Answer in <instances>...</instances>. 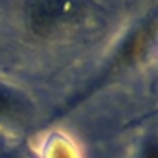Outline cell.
Masks as SVG:
<instances>
[{
	"label": "cell",
	"mask_w": 158,
	"mask_h": 158,
	"mask_svg": "<svg viewBox=\"0 0 158 158\" xmlns=\"http://www.w3.org/2000/svg\"><path fill=\"white\" fill-rule=\"evenodd\" d=\"M86 0H28V24L38 36H49L85 14Z\"/></svg>",
	"instance_id": "6da1fadb"
},
{
	"label": "cell",
	"mask_w": 158,
	"mask_h": 158,
	"mask_svg": "<svg viewBox=\"0 0 158 158\" xmlns=\"http://www.w3.org/2000/svg\"><path fill=\"white\" fill-rule=\"evenodd\" d=\"M25 110V101L14 92L0 87V117H14Z\"/></svg>",
	"instance_id": "7a4b0ae2"
},
{
	"label": "cell",
	"mask_w": 158,
	"mask_h": 158,
	"mask_svg": "<svg viewBox=\"0 0 158 158\" xmlns=\"http://www.w3.org/2000/svg\"><path fill=\"white\" fill-rule=\"evenodd\" d=\"M142 158H158V154H157V144L154 140L148 142L146 144L144 150H143V154H142Z\"/></svg>",
	"instance_id": "3957f363"
},
{
	"label": "cell",
	"mask_w": 158,
	"mask_h": 158,
	"mask_svg": "<svg viewBox=\"0 0 158 158\" xmlns=\"http://www.w3.org/2000/svg\"><path fill=\"white\" fill-rule=\"evenodd\" d=\"M0 158H15V157H13L11 154H7V153H0Z\"/></svg>",
	"instance_id": "277c9868"
}]
</instances>
